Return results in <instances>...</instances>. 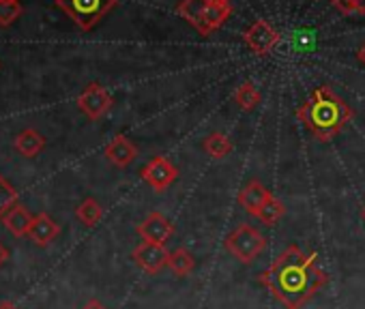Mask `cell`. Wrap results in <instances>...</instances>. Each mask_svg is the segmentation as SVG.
<instances>
[{
	"instance_id": "cell-1",
	"label": "cell",
	"mask_w": 365,
	"mask_h": 309,
	"mask_svg": "<svg viewBox=\"0 0 365 309\" xmlns=\"http://www.w3.org/2000/svg\"><path fill=\"white\" fill-rule=\"evenodd\" d=\"M258 281L286 309H301L327 286L329 275L318 266L316 253H303L299 245H288L258 275Z\"/></svg>"
},
{
	"instance_id": "cell-2",
	"label": "cell",
	"mask_w": 365,
	"mask_h": 309,
	"mask_svg": "<svg viewBox=\"0 0 365 309\" xmlns=\"http://www.w3.org/2000/svg\"><path fill=\"white\" fill-rule=\"evenodd\" d=\"M352 108L331 86L316 88L312 97L297 108V118L318 142L333 140L352 120Z\"/></svg>"
},
{
	"instance_id": "cell-3",
	"label": "cell",
	"mask_w": 365,
	"mask_h": 309,
	"mask_svg": "<svg viewBox=\"0 0 365 309\" xmlns=\"http://www.w3.org/2000/svg\"><path fill=\"white\" fill-rule=\"evenodd\" d=\"M224 247L243 264H252L267 247V236L252 224L237 226L224 241Z\"/></svg>"
},
{
	"instance_id": "cell-4",
	"label": "cell",
	"mask_w": 365,
	"mask_h": 309,
	"mask_svg": "<svg viewBox=\"0 0 365 309\" xmlns=\"http://www.w3.org/2000/svg\"><path fill=\"white\" fill-rule=\"evenodd\" d=\"M56 5L82 31H93L118 5V0H56Z\"/></svg>"
},
{
	"instance_id": "cell-5",
	"label": "cell",
	"mask_w": 365,
	"mask_h": 309,
	"mask_svg": "<svg viewBox=\"0 0 365 309\" xmlns=\"http://www.w3.org/2000/svg\"><path fill=\"white\" fill-rule=\"evenodd\" d=\"M140 177L142 181L155 189V192H165L176 179H178V168L168 159L163 157V154H157V157H153L142 170H140Z\"/></svg>"
},
{
	"instance_id": "cell-6",
	"label": "cell",
	"mask_w": 365,
	"mask_h": 309,
	"mask_svg": "<svg viewBox=\"0 0 365 309\" xmlns=\"http://www.w3.org/2000/svg\"><path fill=\"white\" fill-rule=\"evenodd\" d=\"M112 103H114L112 95H110L101 84H97V82L88 84V86L80 93V97H78V108H80V112H82L84 116H88L91 120H99L101 116H106V114L110 112Z\"/></svg>"
},
{
	"instance_id": "cell-7",
	"label": "cell",
	"mask_w": 365,
	"mask_h": 309,
	"mask_svg": "<svg viewBox=\"0 0 365 309\" xmlns=\"http://www.w3.org/2000/svg\"><path fill=\"white\" fill-rule=\"evenodd\" d=\"M243 39L256 56H269L277 48V43L282 41L279 33L267 20H256L243 33Z\"/></svg>"
},
{
	"instance_id": "cell-8",
	"label": "cell",
	"mask_w": 365,
	"mask_h": 309,
	"mask_svg": "<svg viewBox=\"0 0 365 309\" xmlns=\"http://www.w3.org/2000/svg\"><path fill=\"white\" fill-rule=\"evenodd\" d=\"M133 262L150 273V275H157L159 271H163L168 266V260H170V251L165 249V245H159V243H148V241H142L133 253H131Z\"/></svg>"
},
{
	"instance_id": "cell-9",
	"label": "cell",
	"mask_w": 365,
	"mask_h": 309,
	"mask_svg": "<svg viewBox=\"0 0 365 309\" xmlns=\"http://www.w3.org/2000/svg\"><path fill=\"white\" fill-rule=\"evenodd\" d=\"M135 232L140 234L142 241L165 245L170 241V236L174 234V224L163 213L153 211L144 217V221L135 228Z\"/></svg>"
},
{
	"instance_id": "cell-10",
	"label": "cell",
	"mask_w": 365,
	"mask_h": 309,
	"mask_svg": "<svg viewBox=\"0 0 365 309\" xmlns=\"http://www.w3.org/2000/svg\"><path fill=\"white\" fill-rule=\"evenodd\" d=\"M103 154L110 164H114L116 168H127L135 162L138 157V148L135 144L127 137V135H114L106 148H103Z\"/></svg>"
},
{
	"instance_id": "cell-11",
	"label": "cell",
	"mask_w": 365,
	"mask_h": 309,
	"mask_svg": "<svg viewBox=\"0 0 365 309\" xmlns=\"http://www.w3.org/2000/svg\"><path fill=\"white\" fill-rule=\"evenodd\" d=\"M273 194L258 181V179H252L241 192H239V204L245 209V213H250L252 217H258L260 209L267 204V200L271 198Z\"/></svg>"
},
{
	"instance_id": "cell-12",
	"label": "cell",
	"mask_w": 365,
	"mask_h": 309,
	"mask_svg": "<svg viewBox=\"0 0 365 309\" xmlns=\"http://www.w3.org/2000/svg\"><path fill=\"white\" fill-rule=\"evenodd\" d=\"M232 16V7L230 5H205L202 9V16H200V22L196 26V31L205 37L213 35L215 31H220Z\"/></svg>"
},
{
	"instance_id": "cell-13",
	"label": "cell",
	"mask_w": 365,
	"mask_h": 309,
	"mask_svg": "<svg viewBox=\"0 0 365 309\" xmlns=\"http://www.w3.org/2000/svg\"><path fill=\"white\" fill-rule=\"evenodd\" d=\"M58 234H61V226L48 213H37L33 217V224H31V230H29V239L35 245L48 247Z\"/></svg>"
},
{
	"instance_id": "cell-14",
	"label": "cell",
	"mask_w": 365,
	"mask_h": 309,
	"mask_svg": "<svg viewBox=\"0 0 365 309\" xmlns=\"http://www.w3.org/2000/svg\"><path fill=\"white\" fill-rule=\"evenodd\" d=\"M14 146H16V150L22 154V157L31 159V157H37V154L46 148V137L37 129L29 127V129H24V131H20L16 135Z\"/></svg>"
},
{
	"instance_id": "cell-15",
	"label": "cell",
	"mask_w": 365,
	"mask_h": 309,
	"mask_svg": "<svg viewBox=\"0 0 365 309\" xmlns=\"http://www.w3.org/2000/svg\"><path fill=\"white\" fill-rule=\"evenodd\" d=\"M33 217H35V215H31L26 206L18 204V206H14V209L3 217V224H5V228H7L14 236L20 239V236H29Z\"/></svg>"
},
{
	"instance_id": "cell-16",
	"label": "cell",
	"mask_w": 365,
	"mask_h": 309,
	"mask_svg": "<svg viewBox=\"0 0 365 309\" xmlns=\"http://www.w3.org/2000/svg\"><path fill=\"white\" fill-rule=\"evenodd\" d=\"M202 148H205L207 154H211L213 159H224V157H228V154L232 152V142H230V137L226 133L213 131V133H209L205 137Z\"/></svg>"
},
{
	"instance_id": "cell-17",
	"label": "cell",
	"mask_w": 365,
	"mask_h": 309,
	"mask_svg": "<svg viewBox=\"0 0 365 309\" xmlns=\"http://www.w3.org/2000/svg\"><path fill=\"white\" fill-rule=\"evenodd\" d=\"M196 266L194 256L185 249V247H178L174 251H170V260H168V268L178 275V277H187Z\"/></svg>"
},
{
	"instance_id": "cell-18",
	"label": "cell",
	"mask_w": 365,
	"mask_h": 309,
	"mask_svg": "<svg viewBox=\"0 0 365 309\" xmlns=\"http://www.w3.org/2000/svg\"><path fill=\"white\" fill-rule=\"evenodd\" d=\"M76 217L80 224H84L86 228H93L95 224L101 221L103 217V206L95 200V198H84L78 206H76Z\"/></svg>"
},
{
	"instance_id": "cell-19",
	"label": "cell",
	"mask_w": 365,
	"mask_h": 309,
	"mask_svg": "<svg viewBox=\"0 0 365 309\" xmlns=\"http://www.w3.org/2000/svg\"><path fill=\"white\" fill-rule=\"evenodd\" d=\"M260 93L254 86V82H243L237 90H235V101L243 112H252L258 103H260Z\"/></svg>"
},
{
	"instance_id": "cell-20",
	"label": "cell",
	"mask_w": 365,
	"mask_h": 309,
	"mask_svg": "<svg viewBox=\"0 0 365 309\" xmlns=\"http://www.w3.org/2000/svg\"><path fill=\"white\" fill-rule=\"evenodd\" d=\"M284 215H286V206H284V202H282L279 198L271 196V198L267 200V204L260 209V213H258V217H256V219H260V224H264V226H275Z\"/></svg>"
},
{
	"instance_id": "cell-21",
	"label": "cell",
	"mask_w": 365,
	"mask_h": 309,
	"mask_svg": "<svg viewBox=\"0 0 365 309\" xmlns=\"http://www.w3.org/2000/svg\"><path fill=\"white\" fill-rule=\"evenodd\" d=\"M20 204V196L16 192V187L0 174V221H3V217Z\"/></svg>"
},
{
	"instance_id": "cell-22",
	"label": "cell",
	"mask_w": 365,
	"mask_h": 309,
	"mask_svg": "<svg viewBox=\"0 0 365 309\" xmlns=\"http://www.w3.org/2000/svg\"><path fill=\"white\" fill-rule=\"evenodd\" d=\"M22 16V5L11 0H0V26H11Z\"/></svg>"
},
{
	"instance_id": "cell-23",
	"label": "cell",
	"mask_w": 365,
	"mask_h": 309,
	"mask_svg": "<svg viewBox=\"0 0 365 309\" xmlns=\"http://www.w3.org/2000/svg\"><path fill=\"white\" fill-rule=\"evenodd\" d=\"M333 5L341 11V14H365V0H333Z\"/></svg>"
},
{
	"instance_id": "cell-24",
	"label": "cell",
	"mask_w": 365,
	"mask_h": 309,
	"mask_svg": "<svg viewBox=\"0 0 365 309\" xmlns=\"http://www.w3.org/2000/svg\"><path fill=\"white\" fill-rule=\"evenodd\" d=\"M82 309H108V307H106L101 300H97V298H91V300H88V303H86Z\"/></svg>"
},
{
	"instance_id": "cell-25",
	"label": "cell",
	"mask_w": 365,
	"mask_h": 309,
	"mask_svg": "<svg viewBox=\"0 0 365 309\" xmlns=\"http://www.w3.org/2000/svg\"><path fill=\"white\" fill-rule=\"evenodd\" d=\"M9 260V249L3 245V243H0V268H3L5 266V262Z\"/></svg>"
},
{
	"instance_id": "cell-26",
	"label": "cell",
	"mask_w": 365,
	"mask_h": 309,
	"mask_svg": "<svg viewBox=\"0 0 365 309\" xmlns=\"http://www.w3.org/2000/svg\"><path fill=\"white\" fill-rule=\"evenodd\" d=\"M0 309H18L11 300H0Z\"/></svg>"
},
{
	"instance_id": "cell-27",
	"label": "cell",
	"mask_w": 365,
	"mask_h": 309,
	"mask_svg": "<svg viewBox=\"0 0 365 309\" xmlns=\"http://www.w3.org/2000/svg\"><path fill=\"white\" fill-rule=\"evenodd\" d=\"M356 58H359V61H361V63L365 65V43H363V46L359 48V52H356Z\"/></svg>"
},
{
	"instance_id": "cell-28",
	"label": "cell",
	"mask_w": 365,
	"mask_h": 309,
	"mask_svg": "<svg viewBox=\"0 0 365 309\" xmlns=\"http://www.w3.org/2000/svg\"><path fill=\"white\" fill-rule=\"evenodd\" d=\"M209 5H230V0H207Z\"/></svg>"
},
{
	"instance_id": "cell-29",
	"label": "cell",
	"mask_w": 365,
	"mask_h": 309,
	"mask_svg": "<svg viewBox=\"0 0 365 309\" xmlns=\"http://www.w3.org/2000/svg\"><path fill=\"white\" fill-rule=\"evenodd\" d=\"M11 3H18V0H11Z\"/></svg>"
},
{
	"instance_id": "cell-30",
	"label": "cell",
	"mask_w": 365,
	"mask_h": 309,
	"mask_svg": "<svg viewBox=\"0 0 365 309\" xmlns=\"http://www.w3.org/2000/svg\"><path fill=\"white\" fill-rule=\"evenodd\" d=\"M363 217H365V209H363Z\"/></svg>"
}]
</instances>
